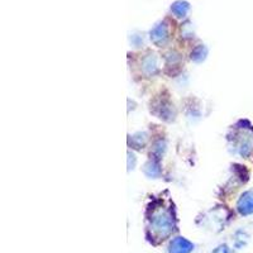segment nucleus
Masks as SVG:
<instances>
[{"instance_id": "nucleus-1", "label": "nucleus", "mask_w": 253, "mask_h": 253, "mask_svg": "<svg viewBox=\"0 0 253 253\" xmlns=\"http://www.w3.org/2000/svg\"><path fill=\"white\" fill-rule=\"evenodd\" d=\"M172 227H174V225H172V222L168 215H166V214H160V215L156 217L155 223H153V229H155L160 236L164 237V236L171 233V230L174 229Z\"/></svg>"}, {"instance_id": "nucleus-2", "label": "nucleus", "mask_w": 253, "mask_h": 253, "mask_svg": "<svg viewBox=\"0 0 253 253\" xmlns=\"http://www.w3.org/2000/svg\"><path fill=\"white\" fill-rule=\"evenodd\" d=\"M238 210L243 215H250L253 213V191H248L242 195L238 201Z\"/></svg>"}, {"instance_id": "nucleus-3", "label": "nucleus", "mask_w": 253, "mask_h": 253, "mask_svg": "<svg viewBox=\"0 0 253 253\" xmlns=\"http://www.w3.org/2000/svg\"><path fill=\"white\" fill-rule=\"evenodd\" d=\"M193 251V244L185 238H176L170 246V253H190Z\"/></svg>"}, {"instance_id": "nucleus-4", "label": "nucleus", "mask_w": 253, "mask_h": 253, "mask_svg": "<svg viewBox=\"0 0 253 253\" xmlns=\"http://www.w3.org/2000/svg\"><path fill=\"white\" fill-rule=\"evenodd\" d=\"M215 253H230V251L228 250L227 247H221L219 250L215 251Z\"/></svg>"}]
</instances>
